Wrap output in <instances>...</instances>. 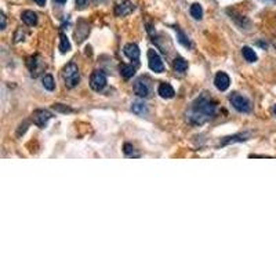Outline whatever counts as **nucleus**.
I'll return each instance as SVG.
<instances>
[{"mask_svg": "<svg viewBox=\"0 0 276 276\" xmlns=\"http://www.w3.org/2000/svg\"><path fill=\"white\" fill-rule=\"evenodd\" d=\"M175 32H177V39H178V41L184 46V47L192 48V43H191V40L188 39V36H186V34H184L178 27H175Z\"/></svg>", "mask_w": 276, "mask_h": 276, "instance_id": "dca6fc26", "label": "nucleus"}, {"mask_svg": "<svg viewBox=\"0 0 276 276\" xmlns=\"http://www.w3.org/2000/svg\"><path fill=\"white\" fill-rule=\"evenodd\" d=\"M134 11V4L130 0H116L115 3V14L117 17H124Z\"/></svg>", "mask_w": 276, "mask_h": 276, "instance_id": "1a4fd4ad", "label": "nucleus"}, {"mask_svg": "<svg viewBox=\"0 0 276 276\" xmlns=\"http://www.w3.org/2000/svg\"><path fill=\"white\" fill-rule=\"evenodd\" d=\"M106 83H108L106 75L104 73L103 70H94L91 77H90V87L94 91H101V90L105 89Z\"/></svg>", "mask_w": 276, "mask_h": 276, "instance_id": "423d86ee", "label": "nucleus"}, {"mask_svg": "<svg viewBox=\"0 0 276 276\" xmlns=\"http://www.w3.org/2000/svg\"><path fill=\"white\" fill-rule=\"evenodd\" d=\"M189 13H191V17H192L193 20L200 21L202 17H203V8H202L199 3H193L191 8H189Z\"/></svg>", "mask_w": 276, "mask_h": 276, "instance_id": "f3484780", "label": "nucleus"}, {"mask_svg": "<svg viewBox=\"0 0 276 276\" xmlns=\"http://www.w3.org/2000/svg\"><path fill=\"white\" fill-rule=\"evenodd\" d=\"M21 20L28 27H34L37 24V15L34 11H31V10H27V11L21 14Z\"/></svg>", "mask_w": 276, "mask_h": 276, "instance_id": "ddd939ff", "label": "nucleus"}, {"mask_svg": "<svg viewBox=\"0 0 276 276\" xmlns=\"http://www.w3.org/2000/svg\"><path fill=\"white\" fill-rule=\"evenodd\" d=\"M248 137V134H239V136H234V137H227L221 144L227 145L231 142H236V141H246Z\"/></svg>", "mask_w": 276, "mask_h": 276, "instance_id": "4be33fe9", "label": "nucleus"}, {"mask_svg": "<svg viewBox=\"0 0 276 276\" xmlns=\"http://www.w3.org/2000/svg\"><path fill=\"white\" fill-rule=\"evenodd\" d=\"M134 93L141 98L149 96L151 93V83L148 77H138L134 83Z\"/></svg>", "mask_w": 276, "mask_h": 276, "instance_id": "0eeeda50", "label": "nucleus"}, {"mask_svg": "<svg viewBox=\"0 0 276 276\" xmlns=\"http://www.w3.org/2000/svg\"><path fill=\"white\" fill-rule=\"evenodd\" d=\"M131 110H133L136 115L142 116V115H146V113H148V106H146V104L142 103V101H136V103H133V105H131Z\"/></svg>", "mask_w": 276, "mask_h": 276, "instance_id": "4468645a", "label": "nucleus"}, {"mask_svg": "<svg viewBox=\"0 0 276 276\" xmlns=\"http://www.w3.org/2000/svg\"><path fill=\"white\" fill-rule=\"evenodd\" d=\"M124 55L131 60V61L137 62L139 60V47H138L136 43H127L123 48Z\"/></svg>", "mask_w": 276, "mask_h": 276, "instance_id": "9b49d317", "label": "nucleus"}, {"mask_svg": "<svg viewBox=\"0 0 276 276\" xmlns=\"http://www.w3.org/2000/svg\"><path fill=\"white\" fill-rule=\"evenodd\" d=\"M124 153H126V156H129V158H138L139 156V153H137L136 152V148L133 146L131 144H124Z\"/></svg>", "mask_w": 276, "mask_h": 276, "instance_id": "5701e85b", "label": "nucleus"}, {"mask_svg": "<svg viewBox=\"0 0 276 276\" xmlns=\"http://www.w3.org/2000/svg\"><path fill=\"white\" fill-rule=\"evenodd\" d=\"M134 73H136L134 67L127 65V64H122V65H120V75L123 76L124 79H130V77L134 76Z\"/></svg>", "mask_w": 276, "mask_h": 276, "instance_id": "aec40b11", "label": "nucleus"}, {"mask_svg": "<svg viewBox=\"0 0 276 276\" xmlns=\"http://www.w3.org/2000/svg\"><path fill=\"white\" fill-rule=\"evenodd\" d=\"M158 94L162 97V98L170 100V98H172V97L175 96V91H174V89H172L169 83H162V84L159 86Z\"/></svg>", "mask_w": 276, "mask_h": 276, "instance_id": "f8f14e48", "label": "nucleus"}, {"mask_svg": "<svg viewBox=\"0 0 276 276\" xmlns=\"http://www.w3.org/2000/svg\"><path fill=\"white\" fill-rule=\"evenodd\" d=\"M27 65L29 72H31V75L34 76V77H37V76L40 75L41 72L46 69V62L43 61V58H41L40 55H34V57H31V58L28 60Z\"/></svg>", "mask_w": 276, "mask_h": 276, "instance_id": "20e7f679", "label": "nucleus"}, {"mask_svg": "<svg viewBox=\"0 0 276 276\" xmlns=\"http://www.w3.org/2000/svg\"><path fill=\"white\" fill-rule=\"evenodd\" d=\"M229 84H231V79L225 72H218L214 77V86L220 91H225L229 89Z\"/></svg>", "mask_w": 276, "mask_h": 276, "instance_id": "9d476101", "label": "nucleus"}, {"mask_svg": "<svg viewBox=\"0 0 276 276\" xmlns=\"http://www.w3.org/2000/svg\"><path fill=\"white\" fill-rule=\"evenodd\" d=\"M274 112H275V115H276V105H275V106H274Z\"/></svg>", "mask_w": 276, "mask_h": 276, "instance_id": "c756f323", "label": "nucleus"}, {"mask_svg": "<svg viewBox=\"0 0 276 276\" xmlns=\"http://www.w3.org/2000/svg\"><path fill=\"white\" fill-rule=\"evenodd\" d=\"M60 51H61L62 54H65V53H68L69 50H70V41H69L68 36L65 34H60Z\"/></svg>", "mask_w": 276, "mask_h": 276, "instance_id": "a211bd4d", "label": "nucleus"}, {"mask_svg": "<svg viewBox=\"0 0 276 276\" xmlns=\"http://www.w3.org/2000/svg\"><path fill=\"white\" fill-rule=\"evenodd\" d=\"M217 115V103L207 93L200 94L185 112L186 122L192 126H202Z\"/></svg>", "mask_w": 276, "mask_h": 276, "instance_id": "f257e3e1", "label": "nucleus"}, {"mask_svg": "<svg viewBox=\"0 0 276 276\" xmlns=\"http://www.w3.org/2000/svg\"><path fill=\"white\" fill-rule=\"evenodd\" d=\"M0 18H1V29H4L6 28V15L1 13L0 14Z\"/></svg>", "mask_w": 276, "mask_h": 276, "instance_id": "a878e982", "label": "nucleus"}, {"mask_svg": "<svg viewBox=\"0 0 276 276\" xmlns=\"http://www.w3.org/2000/svg\"><path fill=\"white\" fill-rule=\"evenodd\" d=\"M229 103L232 104L235 109L238 112H242V113H248L251 110V104L248 101L246 97L241 96L238 93H234L232 96L229 97Z\"/></svg>", "mask_w": 276, "mask_h": 276, "instance_id": "7ed1b4c3", "label": "nucleus"}, {"mask_svg": "<svg viewBox=\"0 0 276 276\" xmlns=\"http://www.w3.org/2000/svg\"><path fill=\"white\" fill-rule=\"evenodd\" d=\"M172 67H174V69H175V72H178V73H184V72H186V69H188V62H186L185 58H182V57H177V58L174 60Z\"/></svg>", "mask_w": 276, "mask_h": 276, "instance_id": "2eb2a0df", "label": "nucleus"}, {"mask_svg": "<svg viewBox=\"0 0 276 276\" xmlns=\"http://www.w3.org/2000/svg\"><path fill=\"white\" fill-rule=\"evenodd\" d=\"M242 54H243L244 60L247 62L257 61V54H255V51L251 47H248V46H244V47L242 48Z\"/></svg>", "mask_w": 276, "mask_h": 276, "instance_id": "6ab92c4d", "label": "nucleus"}, {"mask_svg": "<svg viewBox=\"0 0 276 276\" xmlns=\"http://www.w3.org/2000/svg\"><path fill=\"white\" fill-rule=\"evenodd\" d=\"M262 1H265V3H274L276 0H262Z\"/></svg>", "mask_w": 276, "mask_h": 276, "instance_id": "cd10ccee", "label": "nucleus"}, {"mask_svg": "<svg viewBox=\"0 0 276 276\" xmlns=\"http://www.w3.org/2000/svg\"><path fill=\"white\" fill-rule=\"evenodd\" d=\"M87 4H89V0H76V7L80 8V10L84 8Z\"/></svg>", "mask_w": 276, "mask_h": 276, "instance_id": "b1692460", "label": "nucleus"}, {"mask_svg": "<svg viewBox=\"0 0 276 276\" xmlns=\"http://www.w3.org/2000/svg\"><path fill=\"white\" fill-rule=\"evenodd\" d=\"M36 4H39V6H44L46 4V0H34Z\"/></svg>", "mask_w": 276, "mask_h": 276, "instance_id": "bb28decb", "label": "nucleus"}, {"mask_svg": "<svg viewBox=\"0 0 276 276\" xmlns=\"http://www.w3.org/2000/svg\"><path fill=\"white\" fill-rule=\"evenodd\" d=\"M55 1H58V3H65L67 0H55Z\"/></svg>", "mask_w": 276, "mask_h": 276, "instance_id": "c85d7f7f", "label": "nucleus"}, {"mask_svg": "<svg viewBox=\"0 0 276 276\" xmlns=\"http://www.w3.org/2000/svg\"><path fill=\"white\" fill-rule=\"evenodd\" d=\"M148 65H149V69L156 73H162L165 70V64L162 61L160 55L153 48L148 50Z\"/></svg>", "mask_w": 276, "mask_h": 276, "instance_id": "39448f33", "label": "nucleus"}, {"mask_svg": "<svg viewBox=\"0 0 276 276\" xmlns=\"http://www.w3.org/2000/svg\"><path fill=\"white\" fill-rule=\"evenodd\" d=\"M51 117H53V115H51V112H48L47 109H37L32 113V122H34L37 127L43 129Z\"/></svg>", "mask_w": 276, "mask_h": 276, "instance_id": "6e6552de", "label": "nucleus"}, {"mask_svg": "<svg viewBox=\"0 0 276 276\" xmlns=\"http://www.w3.org/2000/svg\"><path fill=\"white\" fill-rule=\"evenodd\" d=\"M54 109L60 110V112H72V109H69V108H65V106H61V104H55Z\"/></svg>", "mask_w": 276, "mask_h": 276, "instance_id": "393cba45", "label": "nucleus"}, {"mask_svg": "<svg viewBox=\"0 0 276 276\" xmlns=\"http://www.w3.org/2000/svg\"><path fill=\"white\" fill-rule=\"evenodd\" d=\"M41 83H43V87L48 91H53L55 89V83H54V77L47 73V75L43 76V79H41Z\"/></svg>", "mask_w": 276, "mask_h": 276, "instance_id": "412c9836", "label": "nucleus"}, {"mask_svg": "<svg viewBox=\"0 0 276 276\" xmlns=\"http://www.w3.org/2000/svg\"><path fill=\"white\" fill-rule=\"evenodd\" d=\"M62 79L65 82V86L68 89H75L79 84L80 80V73H79V68L75 62H69L67 64L64 69H62Z\"/></svg>", "mask_w": 276, "mask_h": 276, "instance_id": "f03ea898", "label": "nucleus"}]
</instances>
